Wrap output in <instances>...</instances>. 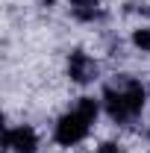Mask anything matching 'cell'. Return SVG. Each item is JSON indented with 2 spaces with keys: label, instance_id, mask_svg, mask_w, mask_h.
Segmentation results:
<instances>
[{
  "label": "cell",
  "instance_id": "6da1fadb",
  "mask_svg": "<svg viewBox=\"0 0 150 153\" xmlns=\"http://www.w3.org/2000/svg\"><path fill=\"white\" fill-rule=\"evenodd\" d=\"M144 97H147V91L135 76L118 74L112 82L103 85V109L115 124L130 127L138 121V115L144 109Z\"/></svg>",
  "mask_w": 150,
  "mask_h": 153
},
{
  "label": "cell",
  "instance_id": "7a4b0ae2",
  "mask_svg": "<svg viewBox=\"0 0 150 153\" xmlns=\"http://www.w3.org/2000/svg\"><path fill=\"white\" fill-rule=\"evenodd\" d=\"M97 112H100V103L94 97H79L74 103L71 112H65L62 118L56 121V130H53V141L62 144V147H71L76 141H82L91 124L97 121Z\"/></svg>",
  "mask_w": 150,
  "mask_h": 153
},
{
  "label": "cell",
  "instance_id": "3957f363",
  "mask_svg": "<svg viewBox=\"0 0 150 153\" xmlns=\"http://www.w3.org/2000/svg\"><path fill=\"white\" fill-rule=\"evenodd\" d=\"M3 147L6 153H36L38 150V133L33 127L21 124V127H9L3 135Z\"/></svg>",
  "mask_w": 150,
  "mask_h": 153
},
{
  "label": "cell",
  "instance_id": "277c9868",
  "mask_svg": "<svg viewBox=\"0 0 150 153\" xmlns=\"http://www.w3.org/2000/svg\"><path fill=\"white\" fill-rule=\"evenodd\" d=\"M68 76H71V82H79V85L94 82L97 79V62L85 50H74L68 56Z\"/></svg>",
  "mask_w": 150,
  "mask_h": 153
},
{
  "label": "cell",
  "instance_id": "5b68a950",
  "mask_svg": "<svg viewBox=\"0 0 150 153\" xmlns=\"http://www.w3.org/2000/svg\"><path fill=\"white\" fill-rule=\"evenodd\" d=\"M68 9H71V15L76 21H100L103 18V6H100V0H68Z\"/></svg>",
  "mask_w": 150,
  "mask_h": 153
},
{
  "label": "cell",
  "instance_id": "8992f818",
  "mask_svg": "<svg viewBox=\"0 0 150 153\" xmlns=\"http://www.w3.org/2000/svg\"><path fill=\"white\" fill-rule=\"evenodd\" d=\"M132 44L141 50V53H150V27H141L132 33Z\"/></svg>",
  "mask_w": 150,
  "mask_h": 153
},
{
  "label": "cell",
  "instance_id": "52a82bcc",
  "mask_svg": "<svg viewBox=\"0 0 150 153\" xmlns=\"http://www.w3.org/2000/svg\"><path fill=\"white\" fill-rule=\"evenodd\" d=\"M97 153H121V147H118V144H112V141H103V144L97 147Z\"/></svg>",
  "mask_w": 150,
  "mask_h": 153
},
{
  "label": "cell",
  "instance_id": "ba28073f",
  "mask_svg": "<svg viewBox=\"0 0 150 153\" xmlns=\"http://www.w3.org/2000/svg\"><path fill=\"white\" fill-rule=\"evenodd\" d=\"M41 3H47V6H53V3H56V0H41Z\"/></svg>",
  "mask_w": 150,
  "mask_h": 153
},
{
  "label": "cell",
  "instance_id": "9c48e42d",
  "mask_svg": "<svg viewBox=\"0 0 150 153\" xmlns=\"http://www.w3.org/2000/svg\"><path fill=\"white\" fill-rule=\"evenodd\" d=\"M147 144H150V135H147Z\"/></svg>",
  "mask_w": 150,
  "mask_h": 153
}]
</instances>
